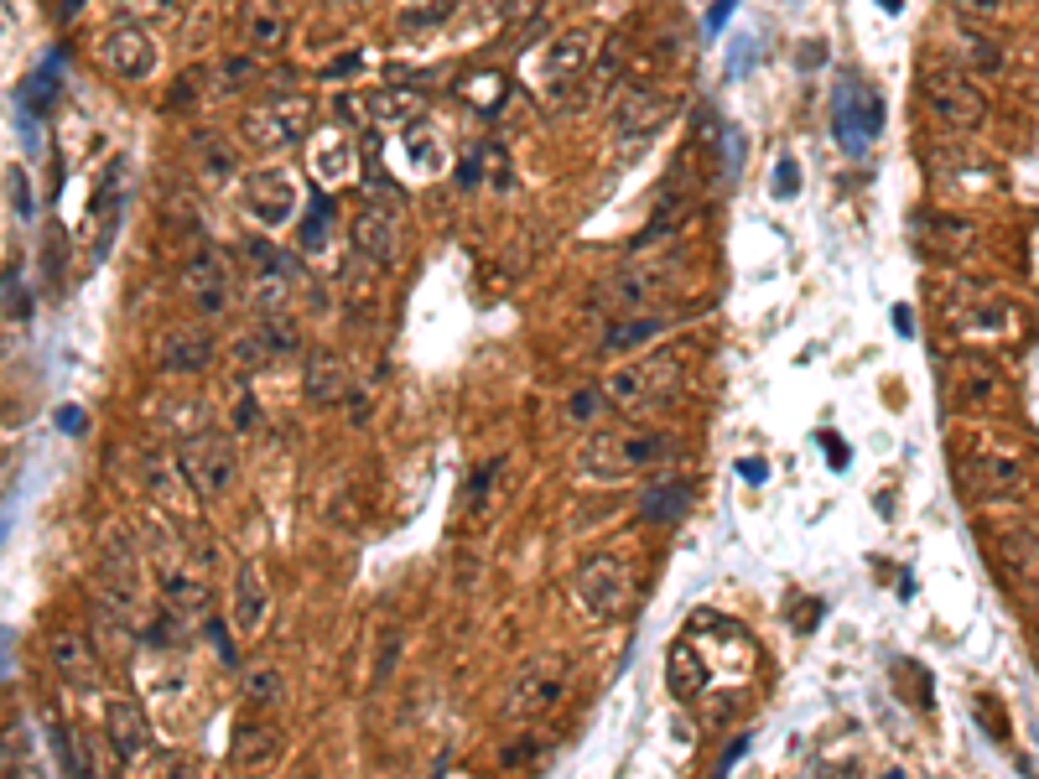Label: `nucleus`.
I'll list each match as a JSON object with an SVG mask.
<instances>
[{"mask_svg": "<svg viewBox=\"0 0 1039 779\" xmlns=\"http://www.w3.org/2000/svg\"><path fill=\"white\" fill-rule=\"evenodd\" d=\"M676 458V437L671 432H593V437L582 442L578 453V468L582 478H593V484H624V478L645 474V468H655V463Z\"/></svg>", "mask_w": 1039, "mask_h": 779, "instance_id": "1", "label": "nucleus"}, {"mask_svg": "<svg viewBox=\"0 0 1039 779\" xmlns=\"http://www.w3.org/2000/svg\"><path fill=\"white\" fill-rule=\"evenodd\" d=\"M682 281H686V260L676 250L650 255V260H630V266H619L614 276H603L598 307H609V312H645V307H655L661 297H671Z\"/></svg>", "mask_w": 1039, "mask_h": 779, "instance_id": "2", "label": "nucleus"}, {"mask_svg": "<svg viewBox=\"0 0 1039 779\" xmlns=\"http://www.w3.org/2000/svg\"><path fill=\"white\" fill-rule=\"evenodd\" d=\"M676 385H682V359L676 354H645L634 359V364H619L609 380H603V401L619 411H645V406H661V401H671L676 395Z\"/></svg>", "mask_w": 1039, "mask_h": 779, "instance_id": "3", "label": "nucleus"}, {"mask_svg": "<svg viewBox=\"0 0 1039 779\" xmlns=\"http://www.w3.org/2000/svg\"><path fill=\"white\" fill-rule=\"evenodd\" d=\"M921 94H925V110H931L946 131H983V125H988V94L977 89L972 73L952 69V63L925 69Z\"/></svg>", "mask_w": 1039, "mask_h": 779, "instance_id": "4", "label": "nucleus"}, {"mask_svg": "<svg viewBox=\"0 0 1039 779\" xmlns=\"http://www.w3.org/2000/svg\"><path fill=\"white\" fill-rule=\"evenodd\" d=\"M177 474L188 484L198 499H224L235 489V474H239V458H235V437L229 432H198L177 447Z\"/></svg>", "mask_w": 1039, "mask_h": 779, "instance_id": "5", "label": "nucleus"}, {"mask_svg": "<svg viewBox=\"0 0 1039 779\" xmlns=\"http://www.w3.org/2000/svg\"><path fill=\"white\" fill-rule=\"evenodd\" d=\"M578 603L593 619H619L634 603V567L624 551H598L578 572Z\"/></svg>", "mask_w": 1039, "mask_h": 779, "instance_id": "6", "label": "nucleus"}, {"mask_svg": "<svg viewBox=\"0 0 1039 779\" xmlns=\"http://www.w3.org/2000/svg\"><path fill=\"white\" fill-rule=\"evenodd\" d=\"M884 131V100L869 94L858 79H837L832 89V136L848 156H863L869 141H879Z\"/></svg>", "mask_w": 1039, "mask_h": 779, "instance_id": "7", "label": "nucleus"}, {"mask_svg": "<svg viewBox=\"0 0 1039 779\" xmlns=\"http://www.w3.org/2000/svg\"><path fill=\"white\" fill-rule=\"evenodd\" d=\"M312 131V100L302 94H276V100H260L245 110L239 120V136L250 146H291V141H308Z\"/></svg>", "mask_w": 1039, "mask_h": 779, "instance_id": "8", "label": "nucleus"}, {"mask_svg": "<svg viewBox=\"0 0 1039 779\" xmlns=\"http://www.w3.org/2000/svg\"><path fill=\"white\" fill-rule=\"evenodd\" d=\"M567 696V671L557 661H530L505 692V723H530L546 717Z\"/></svg>", "mask_w": 1039, "mask_h": 779, "instance_id": "9", "label": "nucleus"}, {"mask_svg": "<svg viewBox=\"0 0 1039 779\" xmlns=\"http://www.w3.org/2000/svg\"><path fill=\"white\" fill-rule=\"evenodd\" d=\"M967 484L977 494H1019L1024 489V453L1014 442L983 432L967 453Z\"/></svg>", "mask_w": 1039, "mask_h": 779, "instance_id": "10", "label": "nucleus"}, {"mask_svg": "<svg viewBox=\"0 0 1039 779\" xmlns=\"http://www.w3.org/2000/svg\"><path fill=\"white\" fill-rule=\"evenodd\" d=\"M245 214L260 224V229H281V224L297 219V183L291 172L266 167L245 183Z\"/></svg>", "mask_w": 1039, "mask_h": 779, "instance_id": "11", "label": "nucleus"}, {"mask_svg": "<svg viewBox=\"0 0 1039 779\" xmlns=\"http://www.w3.org/2000/svg\"><path fill=\"white\" fill-rule=\"evenodd\" d=\"M100 63L115 73L120 84H146L156 73V42L141 27H115L100 42Z\"/></svg>", "mask_w": 1039, "mask_h": 779, "instance_id": "12", "label": "nucleus"}, {"mask_svg": "<svg viewBox=\"0 0 1039 779\" xmlns=\"http://www.w3.org/2000/svg\"><path fill=\"white\" fill-rule=\"evenodd\" d=\"M593 42H598L593 27H578V32H562L557 42H546V52H541V73H546V89H551V94H562V89H572V84L582 79V73H588Z\"/></svg>", "mask_w": 1039, "mask_h": 779, "instance_id": "13", "label": "nucleus"}, {"mask_svg": "<svg viewBox=\"0 0 1039 779\" xmlns=\"http://www.w3.org/2000/svg\"><path fill=\"white\" fill-rule=\"evenodd\" d=\"M183 291H188V302L198 318H219L224 307H229V271H224V260L214 250H198L183 266Z\"/></svg>", "mask_w": 1039, "mask_h": 779, "instance_id": "14", "label": "nucleus"}, {"mask_svg": "<svg viewBox=\"0 0 1039 779\" xmlns=\"http://www.w3.org/2000/svg\"><path fill=\"white\" fill-rule=\"evenodd\" d=\"M349 245H354L364 260H375V266L395 260V250H401V224H395V208L364 204L354 214V224H349Z\"/></svg>", "mask_w": 1039, "mask_h": 779, "instance_id": "15", "label": "nucleus"}, {"mask_svg": "<svg viewBox=\"0 0 1039 779\" xmlns=\"http://www.w3.org/2000/svg\"><path fill=\"white\" fill-rule=\"evenodd\" d=\"M104 738H110L120 764H136L141 754L152 748V723H146V712H141L136 702L110 696V702H104Z\"/></svg>", "mask_w": 1039, "mask_h": 779, "instance_id": "16", "label": "nucleus"}, {"mask_svg": "<svg viewBox=\"0 0 1039 779\" xmlns=\"http://www.w3.org/2000/svg\"><path fill=\"white\" fill-rule=\"evenodd\" d=\"M671 110H676V100L661 94V89H630V94L614 100V131L624 141L650 136V131H661L665 120H671Z\"/></svg>", "mask_w": 1039, "mask_h": 779, "instance_id": "17", "label": "nucleus"}, {"mask_svg": "<svg viewBox=\"0 0 1039 779\" xmlns=\"http://www.w3.org/2000/svg\"><path fill=\"white\" fill-rule=\"evenodd\" d=\"M100 644L94 640H84V634H73V629H52L48 634V661H52V671L69 681V686H94L100 681V655H94Z\"/></svg>", "mask_w": 1039, "mask_h": 779, "instance_id": "18", "label": "nucleus"}, {"mask_svg": "<svg viewBox=\"0 0 1039 779\" xmlns=\"http://www.w3.org/2000/svg\"><path fill=\"white\" fill-rule=\"evenodd\" d=\"M229 613H235V624L245 640H256L260 629H266V619H271V588H266V577H260L256 561H239Z\"/></svg>", "mask_w": 1039, "mask_h": 779, "instance_id": "19", "label": "nucleus"}, {"mask_svg": "<svg viewBox=\"0 0 1039 779\" xmlns=\"http://www.w3.org/2000/svg\"><path fill=\"white\" fill-rule=\"evenodd\" d=\"M308 162H312V183L318 193H333V187L354 183V141L343 131H323V136L308 141Z\"/></svg>", "mask_w": 1039, "mask_h": 779, "instance_id": "20", "label": "nucleus"}, {"mask_svg": "<svg viewBox=\"0 0 1039 779\" xmlns=\"http://www.w3.org/2000/svg\"><path fill=\"white\" fill-rule=\"evenodd\" d=\"M302 385H308L312 406H339V401H349V395H354V374H349V364H343L333 349H312Z\"/></svg>", "mask_w": 1039, "mask_h": 779, "instance_id": "21", "label": "nucleus"}, {"mask_svg": "<svg viewBox=\"0 0 1039 779\" xmlns=\"http://www.w3.org/2000/svg\"><path fill=\"white\" fill-rule=\"evenodd\" d=\"M208 359H214V339H208L204 328H172L156 343V364L167 374H198Z\"/></svg>", "mask_w": 1039, "mask_h": 779, "instance_id": "22", "label": "nucleus"}, {"mask_svg": "<svg viewBox=\"0 0 1039 779\" xmlns=\"http://www.w3.org/2000/svg\"><path fill=\"white\" fill-rule=\"evenodd\" d=\"M162 603H167L172 619L198 624V619H204V609H208L204 577H193L188 567H177V561H162Z\"/></svg>", "mask_w": 1039, "mask_h": 779, "instance_id": "23", "label": "nucleus"}, {"mask_svg": "<svg viewBox=\"0 0 1039 779\" xmlns=\"http://www.w3.org/2000/svg\"><path fill=\"white\" fill-rule=\"evenodd\" d=\"M276 754H281L276 723H239L235 738H229V759H235L239 769H271Z\"/></svg>", "mask_w": 1039, "mask_h": 779, "instance_id": "24", "label": "nucleus"}, {"mask_svg": "<svg viewBox=\"0 0 1039 779\" xmlns=\"http://www.w3.org/2000/svg\"><path fill=\"white\" fill-rule=\"evenodd\" d=\"M63 73H69V52H48V58H42V63H37V69L21 79L17 104H27L32 115H42V110L58 100V89H63Z\"/></svg>", "mask_w": 1039, "mask_h": 779, "instance_id": "25", "label": "nucleus"}, {"mask_svg": "<svg viewBox=\"0 0 1039 779\" xmlns=\"http://www.w3.org/2000/svg\"><path fill=\"white\" fill-rule=\"evenodd\" d=\"M1019 328L1014 307L1008 302H972V312H962V339H977V343H993V339H1008Z\"/></svg>", "mask_w": 1039, "mask_h": 779, "instance_id": "26", "label": "nucleus"}, {"mask_svg": "<svg viewBox=\"0 0 1039 779\" xmlns=\"http://www.w3.org/2000/svg\"><path fill=\"white\" fill-rule=\"evenodd\" d=\"M401 152L411 156V172H416V177H437V172L447 167V146L432 125H411L406 141H401Z\"/></svg>", "mask_w": 1039, "mask_h": 779, "instance_id": "27", "label": "nucleus"}, {"mask_svg": "<svg viewBox=\"0 0 1039 779\" xmlns=\"http://www.w3.org/2000/svg\"><path fill=\"white\" fill-rule=\"evenodd\" d=\"M256 339H260V354L266 359H287L302 349V333H297V322H291L281 307H276V312H260Z\"/></svg>", "mask_w": 1039, "mask_h": 779, "instance_id": "28", "label": "nucleus"}, {"mask_svg": "<svg viewBox=\"0 0 1039 779\" xmlns=\"http://www.w3.org/2000/svg\"><path fill=\"white\" fill-rule=\"evenodd\" d=\"M671 328V318H634V322H614L609 333H603V349L609 354H630V349H645V343H655Z\"/></svg>", "mask_w": 1039, "mask_h": 779, "instance_id": "29", "label": "nucleus"}, {"mask_svg": "<svg viewBox=\"0 0 1039 779\" xmlns=\"http://www.w3.org/2000/svg\"><path fill=\"white\" fill-rule=\"evenodd\" d=\"M962 69H972V73H1004L1008 58H1004V48H998L988 32H972V27H962Z\"/></svg>", "mask_w": 1039, "mask_h": 779, "instance_id": "30", "label": "nucleus"}, {"mask_svg": "<svg viewBox=\"0 0 1039 779\" xmlns=\"http://www.w3.org/2000/svg\"><path fill=\"white\" fill-rule=\"evenodd\" d=\"M239 692H245V702H250V707L266 712V707H281L287 681H281V671H276V665H256V671H245V686H239Z\"/></svg>", "mask_w": 1039, "mask_h": 779, "instance_id": "31", "label": "nucleus"}, {"mask_svg": "<svg viewBox=\"0 0 1039 779\" xmlns=\"http://www.w3.org/2000/svg\"><path fill=\"white\" fill-rule=\"evenodd\" d=\"M52 754H58V764L69 769V779H94V769H89V748L73 738L69 723H52Z\"/></svg>", "mask_w": 1039, "mask_h": 779, "instance_id": "32", "label": "nucleus"}, {"mask_svg": "<svg viewBox=\"0 0 1039 779\" xmlns=\"http://www.w3.org/2000/svg\"><path fill=\"white\" fill-rule=\"evenodd\" d=\"M499 468H505V458H495V463H484V468H474V478L463 484V505H458V509L468 515V520L489 509V489L499 484Z\"/></svg>", "mask_w": 1039, "mask_h": 779, "instance_id": "33", "label": "nucleus"}, {"mask_svg": "<svg viewBox=\"0 0 1039 779\" xmlns=\"http://www.w3.org/2000/svg\"><path fill=\"white\" fill-rule=\"evenodd\" d=\"M640 509H645L650 520H676V515H686V489L682 484H650Z\"/></svg>", "mask_w": 1039, "mask_h": 779, "instance_id": "34", "label": "nucleus"}, {"mask_svg": "<svg viewBox=\"0 0 1039 779\" xmlns=\"http://www.w3.org/2000/svg\"><path fill=\"white\" fill-rule=\"evenodd\" d=\"M931 239H936V250L962 255V250H972V245H977V224H967V219H936V224H931Z\"/></svg>", "mask_w": 1039, "mask_h": 779, "instance_id": "35", "label": "nucleus"}, {"mask_svg": "<svg viewBox=\"0 0 1039 779\" xmlns=\"http://www.w3.org/2000/svg\"><path fill=\"white\" fill-rule=\"evenodd\" d=\"M993 395H998V374H993L988 364H967V370H962V401H967V406H988Z\"/></svg>", "mask_w": 1039, "mask_h": 779, "instance_id": "36", "label": "nucleus"}, {"mask_svg": "<svg viewBox=\"0 0 1039 779\" xmlns=\"http://www.w3.org/2000/svg\"><path fill=\"white\" fill-rule=\"evenodd\" d=\"M499 94H505V79H499V73H478V79L463 84V100L474 104V110H499Z\"/></svg>", "mask_w": 1039, "mask_h": 779, "instance_id": "37", "label": "nucleus"}, {"mask_svg": "<svg viewBox=\"0 0 1039 779\" xmlns=\"http://www.w3.org/2000/svg\"><path fill=\"white\" fill-rule=\"evenodd\" d=\"M328 224H333V204H328V193H318V204H312L308 224H302V245L308 250H323L328 245Z\"/></svg>", "mask_w": 1039, "mask_h": 779, "instance_id": "38", "label": "nucleus"}, {"mask_svg": "<svg viewBox=\"0 0 1039 779\" xmlns=\"http://www.w3.org/2000/svg\"><path fill=\"white\" fill-rule=\"evenodd\" d=\"M6 193H11V214H17L21 224L32 219V183H27V172L21 167L6 172Z\"/></svg>", "mask_w": 1039, "mask_h": 779, "instance_id": "39", "label": "nucleus"}, {"mask_svg": "<svg viewBox=\"0 0 1039 779\" xmlns=\"http://www.w3.org/2000/svg\"><path fill=\"white\" fill-rule=\"evenodd\" d=\"M375 115H391V120H406V125H416V115H422V100H416V94H380V100H375Z\"/></svg>", "mask_w": 1039, "mask_h": 779, "instance_id": "40", "label": "nucleus"}, {"mask_svg": "<svg viewBox=\"0 0 1039 779\" xmlns=\"http://www.w3.org/2000/svg\"><path fill=\"white\" fill-rule=\"evenodd\" d=\"M245 27H250V42H256V48H276V42H281V32H287L276 11H256Z\"/></svg>", "mask_w": 1039, "mask_h": 779, "instance_id": "41", "label": "nucleus"}, {"mask_svg": "<svg viewBox=\"0 0 1039 779\" xmlns=\"http://www.w3.org/2000/svg\"><path fill=\"white\" fill-rule=\"evenodd\" d=\"M333 115H339L343 125H370V120H375V104L364 100V94H339Z\"/></svg>", "mask_w": 1039, "mask_h": 779, "instance_id": "42", "label": "nucleus"}, {"mask_svg": "<svg viewBox=\"0 0 1039 779\" xmlns=\"http://www.w3.org/2000/svg\"><path fill=\"white\" fill-rule=\"evenodd\" d=\"M962 21H998L1004 17V0H946Z\"/></svg>", "mask_w": 1039, "mask_h": 779, "instance_id": "43", "label": "nucleus"}, {"mask_svg": "<svg viewBox=\"0 0 1039 779\" xmlns=\"http://www.w3.org/2000/svg\"><path fill=\"white\" fill-rule=\"evenodd\" d=\"M723 172H728V183L744 177V131H728V136H723Z\"/></svg>", "mask_w": 1039, "mask_h": 779, "instance_id": "44", "label": "nucleus"}, {"mask_svg": "<svg viewBox=\"0 0 1039 779\" xmlns=\"http://www.w3.org/2000/svg\"><path fill=\"white\" fill-rule=\"evenodd\" d=\"M453 11V0H426L416 11H406V27H437V21Z\"/></svg>", "mask_w": 1039, "mask_h": 779, "instance_id": "45", "label": "nucleus"}, {"mask_svg": "<svg viewBox=\"0 0 1039 779\" xmlns=\"http://www.w3.org/2000/svg\"><path fill=\"white\" fill-rule=\"evenodd\" d=\"M796 187H801V167H796L790 156H780V167H775V193H780V198H796Z\"/></svg>", "mask_w": 1039, "mask_h": 779, "instance_id": "46", "label": "nucleus"}, {"mask_svg": "<svg viewBox=\"0 0 1039 779\" xmlns=\"http://www.w3.org/2000/svg\"><path fill=\"white\" fill-rule=\"evenodd\" d=\"M162 779H204V764L193 759V754H177V759L162 769Z\"/></svg>", "mask_w": 1039, "mask_h": 779, "instance_id": "47", "label": "nucleus"}, {"mask_svg": "<svg viewBox=\"0 0 1039 779\" xmlns=\"http://www.w3.org/2000/svg\"><path fill=\"white\" fill-rule=\"evenodd\" d=\"M478 183H484V156H463V162H458V187H478Z\"/></svg>", "mask_w": 1039, "mask_h": 779, "instance_id": "48", "label": "nucleus"}, {"mask_svg": "<svg viewBox=\"0 0 1039 779\" xmlns=\"http://www.w3.org/2000/svg\"><path fill=\"white\" fill-rule=\"evenodd\" d=\"M58 426H63V432H73V437H79V432H84V426H89V416H84V411H79V406H58Z\"/></svg>", "mask_w": 1039, "mask_h": 779, "instance_id": "49", "label": "nucleus"}, {"mask_svg": "<svg viewBox=\"0 0 1039 779\" xmlns=\"http://www.w3.org/2000/svg\"><path fill=\"white\" fill-rule=\"evenodd\" d=\"M6 312H11V318H27V302L17 297V266L6 271Z\"/></svg>", "mask_w": 1039, "mask_h": 779, "instance_id": "50", "label": "nucleus"}, {"mask_svg": "<svg viewBox=\"0 0 1039 779\" xmlns=\"http://www.w3.org/2000/svg\"><path fill=\"white\" fill-rule=\"evenodd\" d=\"M733 6H738V0H717L713 11H707V37H717V32H723V21L733 17Z\"/></svg>", "mask_w": 1039, "mask_h": 779, "instance_id": "51", "label": "nucleus"}, {"mask_svg": "<svg viewBox=\"0 0 1039 779\" xmlns=\"http://www.w3.org/2000/svg\"><path fill=\"white\" fill-rule=\"evenodd\" d=\"M343 73H359V52H343L339 63H328L323 79H343Z\"/></svg>", "mask_w": 1039, "mask_h": 779, "instance_id": "52", "label": "nucleus"}, {"mask_svg": "<svg viewBox=\"0 0 1039 779\" xmlns=\"http://www.w3.org/2000/svg\"><path fill=\"white\" fill-rule=\"evenodd\" d=\"M208 634H214V650H219V661L235 665V644L224 640V624H208Z\"/></svg>", "mask_w": 1039, "mask_h": 779, "instance_id": "53", "label": "nucleus"}, {"mask_svg": "<svg viewBox=\"0 0 1039 779\" xmlns=\"http://www.w3.org/2000/svg\"><path fill=\"white\" fill-rule=\"evenodd\" d=\"M821 447H827V458H832V468H842V463H848V447H842L837 437H821Z\"/></svg>", "mask_w": 1039, "mask_h": 779, "instance_id": "54", "label": "nucleus"}, {"mask_svg": "<svg viewBox=\"0 0 1039 779\" xmlns=\"http://www.w3.org/2000/svg\"><path fill=\"white\" fill-rule=\"evenodd\" d=\"M738 474L749 478V484H765V463H759V458H744V463H738Z\"/></svg>", "mask_w": 1039, "mask_h": 779, "instance_id": "55", "label": "nucleus"}, {"mask_svg": "<svg viewBox=\"0 0 1039 779\" xmlns=\"http://www.w3.org/2000/svg\"><path fill=\"white\" fill-rule=\"evenodd\" d=\"M894 328H900L904 339H910V333H915V318H910V307H894Z\"/></svg>", "mask_w": 1039, "mask_h": 779, "instance_id": "56", "label": "nucleus"}, {"mask_svg": "<svg viewBox=\"0 0 1039 779\" xmlns=\"http://www.w3.org/2000/svg\"><path fill=\"white\" fill-rule=\"evenodd\" d=\"M79 6H84V0H63V11H69V17H73V11H79Z\"/></svg>", "mask_w": 1039, "mask_h": 779, "instance_id": "57", "label": "nucleus"}, {"mask_svg": "<svg viewBox=\"0 0 1039 779\" xmlns=\"http://www.w3.org/2000/svg\"><path fill=\"white\" fill-rule=\"evenodd\" d=\"M884 779H904V775H900V769H889V775H884Z\"/></svg>", "mask_w": 1039, "mask_h": 779, "instance_id": "58", "label": "nucleus"}, {"mask_svg": "<svg viewBox=\"0 0 1039 779\" xmlns=\"http://www.w3.org/2000/svg\"><path fill=\"white\" fill-rule=\"evenodd\" d=\"M297 779H308V775H297Z\"/></svg>", "mask_w": 1039, "mask_h": 779, "instance_id": "59", "label": "nucleus"}]
</instances>
